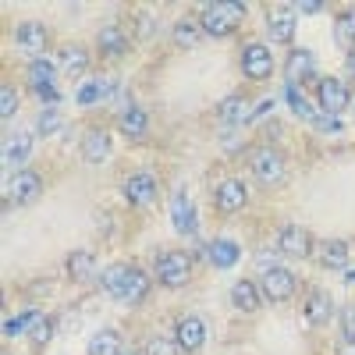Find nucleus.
Instances as JSON below:
<instances>
[{
	"instance_id": "nucleus-1",
	"label": "nucleus",
	"mask_w": 355,
	"mask_h": 355,
	"mask_svg": "<svg viewBox=\"0 0 355 355\" xmlns=\"http://www.w3.org/2000/svg\"><path fill=\"white\" fill-rule=\"evenodd\" d=\"M103 291L110 295V299L125 302V306H135L146 299V291H150V281H146V274L139 270V266H110V270L103 274Z\"/></svg>"
},
{
	"instance_id": "nucleus-2",
	"label": "nucleus",
	"mask_w": 355,
	"mask_h": 355,
	"mask_svg": "<svg viewBox=\"0 0 355 355\" xmlns=\"http://www.w3.org/2000/svg\"><path fill=\"white\" fill-rule=\"evenodd\" d=\"M245 8L242 4H231V0H224V4H206L202 15H199V25L206 36H231L234 28H239Z\"/></svg>"
},
{
	"instance_id": "nucleus-3",
	"label": "nucleus",
	"mask_w": 355,
	"mask_h": 355,
	"mask_svg": "<svg viewBox=\"0 0 355 355\" xmlns=\"http://www.w3.org/2000/svg\"><path fill=\"white\" fill-rule=\"evenodd\" d=\"M157 277H160V284H167V288L189 284V277H192V259H189V252H182V249L164 252V256L157 259Z\"/></svg>"
},
{
	"instance_id": "nucleus-4",
	"label": "nucleus",
	"mask_w": 355,
	"mask_h": 355,
	"mask_svg": "<svg viewBox=\"0 0 355 355\" xmlns=\"http://www.w3.org/2000/svg\"><path fill=\"white\" fill-rule=\"evenodd\" d=\"M252 174L263 185H277L284 178V157L274 150V146H259V150L252 153Z\"/></svg>"
},
{
	"instance_id": "nucleus-5",
	"label": "nucleus",
	"mask_w": 355,
	"mask_h": 355,
	"mask_svg": "<svg viewBox=\"0 0 355 355\" xmlns=\"http://www.w3.org/2000/svg\"><path fill=\"white\" fill-rule=\"evenodd\" d=\"M40 192H43V178H40L36 171H18L11 182H8V196H11V202H18V206L36 202Z\"/></svg>"
},
{
	"instance_id": "nucleus-6",
	"label": "nucleus",
	"mask_w": 355,
	"mask_h": 355,
	"mask_svg": "<svg viewBox=\"0 0 355 355\" xmlns=\"http://www.w3.org/2000/svg\"><path fill=\"white\" fill-rule=\"evenodd\" d=\"M263 295L270 302H288L295 295V274L284 270V266H270V270L263 274Z\"/></svg>"
},
{
	"instance_id": "nucleus-7",
	"label": "nucleus",
	"mask_w": 355,
	"mask_h": 355,
	"mask_svg": "<svg viewBox=\"0 0 355 355\" xmlns=\"http://www.w3.org/2000/svg\"><path fill=\"white\" fill-rule=\"evenodd\" d=\"M18 46L25 53H33L36 61L50 50V33H46V25L43 21H21L18 25Z\"/></svg>"
},
{
	"instance_id": "nucleus-8",
	"label": "nucleus",
	"mask_w": 355,
	"mask_h": 355,
	"mask_svg": "<svg viewBox=\"0 0 355 355\" xmlns=\"http://www.w3.org/2000/svg\"><path fill=\"white\" fill-rule=\"evenodd\" d=\"M316 93H320V110L331 114V117H338V114L348 107V89H345L341 78H320Z\"/></svg>"
},
{
	"instance_id": "nucleus-9",
	"label": "nucleus",
	"mask_w": 355,
	"mask_h": 355,
	"mask_svg": "<svg viewBox=\"0 0 355 355\" xmlns=\"http://www.w3.org/2000/svg\"><path fill=\"white\" fill-rule=\"evenodd\" d=\"M242 68H245L249 78L263 82V78H270V71H274V57H270V50H266L263 43H252L242 53Z\"/></svg>"
},
{
	"instance_id": "nucleus-10",
	"label": "nucleus",
	"mask_w": 355,
	"mask_h": 355,
	"mask_svg": "<svg viewBox=\"0 0 355 355\" xmlns=\"http://www.w3.org/2000/svg\"><path fill=\"white\" fill-rule=\"evenodd\" d=\"M277 242H281V252H288V256H309L313 252V234L299 224H284Z\"/></svg>"
},
{
	"instance_id": "nucleus-11",
	"label": "nucleus",
	"mask_w": 355,
	"mask_h": 355,
	"mask_svg": "<svg viewBox=\"0 0 355 355\" xmlns=\"http://www.w3.org/2000/svg\"><path fill=\"white\" fill-rule=\"evenodd\" d=\"M171 220H174V231L196 234V210H192V202H189V196L182 189L171 196Z\"/></svg>"
},
{
	"instance_id": "nucleus-12",
	"label": "nucleus",
	"mask_w": 355,
	"mask_h": 355,
	"mask_svg": "<svg viewBox=\"0 0 355 355\" xmlns=\"http://www.w3.org/2000/svg\"><path fill=\"white\" fill-rule=\"evenodd\" d=\"M206 341V323L199 316H185L182 323H178V348L185 352H199Z\"/></svg>"
},
{
	"instance_id": "nucleus-13",
	"label": "nucleus",
	"mask_w": 355,
	"mask_h": 355,
	"mask_svg": "<svg viewBox=\"0 0 355 355\" xmlns=\"http://www.w3.org/2000/svg\"><path fill=\"white\" fill-rule=\"evenodd\" d=\"M125 192H128V199L135 202V206H146V202H153L157 199V178L153 174H132L128 178V185H125Z\"/></svg>"
},
{
	"instance_id": "nucleus-14",
	"label": "nucleus",
	"mask_w": 355,
	"mask_h": 355,
	"mask_svg": "<svg viewBox=\"0 0 355 355\" xmlns=\"http://www.w3.org/2000/svg\"><path fill=\"white\" fill-rule=\"evenodd\" d=\"M245 199H249L245 185L231 178V182H220V189H217V210L234 214V210H242V206H245Z\"/></svg>"
},
{
	"instance_id": "nucleus-15",
	"label": "nucleus",
	"mask_w": 355,
	"mask_h": 355,
	"mask_svg": "<svg viewBox=\"0 0 355 355\" xmlns=\"http://www.w3.org/2000/svg\"><path fill=\"white\" fill-rule=\"evenodd\" d=\"M331 295L327 291H309V299H306V306H302V320L306 323H313V327H316V323H327L331 320Z\"/></svg>"
},
{
	"instance_id": "nucleus-16",
	"label": "nucleus",
	"mask_w": 355,
	"mask_h": 355,
	"mask_svg": "<svg viewBox=\"0 0 355 355\" xmlns=\"http://www.w3.org/2000/svg\"><path fill=\"white\" fill-rule=\"evenodd\" d=\"M110 93H114V78H85L78 85L75 100H78V107H93L96 100H107Z\"/></svg>"
},
{
	"instance_id": "nucleus-17",
	"label": "nucleus",
	"mask_w": 355,
	"mask_h": 355,
	"mask_svg": "<svg viewBox=\"0 0 355 355\" xmlns=\"http://www.w3.org/2000/svg\"><path fill=\"white\" fill-rule=\"evenodd\" d=\"M231 306L242 309V313H256L259 309V288L252 281H234L231 288Z\"/></svg>"
},
{
	"instance_id": "nucleus-18",
	"label": "nucleus",
	"mask_w": 355,
	"mask_h": 355,
	"mask_svg": "<svg viewBox=\"0 0 355 355\" xmlns=\"http://www.w3.org/2000/svg\"><path fill=\"white\" fill-rule=\"evenodd\" d=\"M295 15H291V8H277L274 15H270V36L277 40V43H291L295 40Z\"/></svg>"
},
{
	"instance_id": "nucleus-19",
	"label": "nucleus",
	"mask_w": 355,
	"mask_h": 355,
	"mask_svg": "<svg viewBox=\"0 0 355 355\" xmlns=\"http://www.w3.org/2000/svg\"><path fill=\"white\" fill-rule=\"evenodd\" d=\"M107 153H110V135L107 132H89L85 135V142H82V157L89 160V164H100V160H107Z\"/></svg>"
},
{
	"instance_id": "nucleus-20",
	"label": "nucleus",
	"mask_w": 355,
	"mask_h": 355,
	"mask_svg": "<svg viewBox=\"0 0 355 355\" xmlns=\"http://www.w3.org/2000/svg\"><path fill=\"white\" fill-rule=\"evenodd\" d=\"M28 150H33V135H25V132L11 135L8 146H4V164L8 167H21L28 160Z\"/></svg>"
},
{
	"instance_id": "nucleus-21",
	"label": "nucleus",
	"mask_w": 355,
	"mask_h": 355,
	"mask_svg": "<svg viewBox=\"0 0 355 355\" xmlns=\"http://www.w3.org/2000/svg\"><path fill=\"white\" fill-rule=\"evenodd\" d=\"M239 256H242V249H239V242H231V239H217L210 245V263L220 266V270L234 266V263H239Z\"/></svg>"
},
{
	"instance_id": "nucleus-22",
	"label": "nucleus",
	"mask_w": 355,
	"mask_h": 355,
	"mask_svg": "<svg viewBox=\"0 0 355 355\" xmlns=\"http://www.w3.org/2000/svg\"><path fill=\"white\" fill-rule=\"evenodd\" d=\"M309 71H313V53H309V50H291L288 68H284L288 85H299V78H302V75H309Z\"/></svg>"
},
{
	"instance_id": "nucleus-23",
	"label": "nucleus",
	"mask_w": 355,
	"mask_h": 355,
	"mask_svg": "<svg viewBox=\"0 0 355 355\" xmlns=\"http://www.w3.org/2000/svg\"><path fill=\"white\" fill-rule=\"evenodd\" d=\"M89 355H121V334L117 331H100L89 341Z\"/></svg>"
},
{
	"instance_id": "nucleus-24",
	"label": "nucleus",
	"mask_w": 355,
	"mask_h": 355,
	"mask_svg": "<svg viewBox=\"0 0 355 355\" xmlns=\"http://www.w3.org/2000/svg\"><path fill=\"white\" fill-rule=\"evenodd\" d=\"M348 256H352V249H348V242H341V239L320 245V263H323V266H345Z\"/></svg>"
},
{
	"instance_id": "nucleus-25",
	"label": "nucleus",
	"mask_w": 355,
	"mask_h": 355,
	"mask_svg": "<svg viewBox=\"0 0 355 355\" xmlns=\"http://www.w3.org/2000/svg\"><path fill=\"white\" fill-rule=\"evenodd\" d=\"M93 270H96V259H93V252L78 249V252H71V256H68V274H71V277L85 281V277H93Z\"/></svg>"
},
{
	"instance_id": "nucleus-26",
	"label": "nucleus",
	"mask_w": 355,
	"mask_h": 355,
	"mask_svg": "<svg viewBox=\"0 0 355 355\" xmlns=\"http://www.w3.org/2000/svg\"><path fill=\"white\" fill-rule=\"evenodd\" d=\"M61 68H64L71 78H78V75L89 68V57H85V50H82V46H64V50H61Z\"/></svg>"
},
{
	"instance_id": "nucleus-27",
	"label": "nucleus",
	"mask_w": 355,
	"mask_h": 355,
	"mask_svg": "<svg viewBox=\"0 0 355 355\" xmlns=\"http://www.w3.org/2000/svg\"><path fill=\"white\" fill-rule=\"evenodd\" d=\"M284 100L291 103V110L299 114V117H306V121H313V117H316V107L309 103V96H302L299 85H284Z\"/></svg>"
},
{
	"instance_id": "nucleus-28",
	"label": "nucleus",
	"mask_w": 355,
	"mask_h": 355,
	"mask_svg": "<svg viewBox=\"0 0 355 355\" xmlns=\"http://www.w3.org/2000/svg\"><path fill=\"white\" fill-rule=\"evenodd\" d=\"M199 36H202V25L192 21V18H185V21L174 25V43H178V46H196Z\"/></svg>"
},
{
	"instance_id": "nucleus-29",
	"label": "nucleus",
	"mask_w": 355,
	"mask_h": 355,
	"mask_svg": "<svg viewBox=\"0 0 355 355\" xmlns=\"http://www.w3.org/2000/svg\"><path fill=\"white\" fill-rule=\"evenodd\" d=\"M220 121H227V125H239V121H252V114L245 110L242 96H231V100H224V107H220Z\"/></svg>"
},
{
	"instance_id": "nucleus-30",
	"label": "nucleus",
	"mask_w": 355,
	"mask_h": 355,
	"mask_svg": "<svg viewBox=\"0 0 355 355\" xmlns=\"http://www.w3.org/2000/svg\"><path fill=\"white\" fill-rule=\"evenodd\" d=\"M53 64L46 61V57H40V61L28 64V82H33V89H43V85H53Z\"/></svg>"
},
{
	"instance_id": "nucleus-31",
	"label": "nucleus",
	"mask_w": 355,
	"mask_h": 355,
	"mask_svg": "<svg viewBox=\"0 0 355 355\" xmlns=\"http://www.w3.org/2000/svg\"><path fill=\"white\" fill-rule=\"evenodd\" d=\"M100 46L107 53H125L128 50V40L121 36V28H117V25H107V28H100Z\"/></svg>"
},
{
	"instance_id": "nucleus-32",
	"label": "nucleus",
	"mask_w": 355,
	"mask_h": 355,
	"mask_svg": "<svg viewBox=\"0 0 355 355\" xmlns=\"http://www.w3.org/2000/svg\"><path fill=\"white\" fill-rule=\"evenodd\" d=\"M121 132H125V135H132V139L146 135V114H142L139 107H132V110H125V114H121Z\"/></svg>"
},
{
	"instance_id": "nucleus-33",
	"label": "nucleus",
	"mask_w": 355,
	"mask_h": 355,
	"mask_svg": "<svg viewBox=\"0 0 355 355\" xmlns=\"http://www.w3.org/2000/svg\"><path fill=\"white\" fill-rule=\"evenodd\" d=\"M334 40L348 50H355V15H341L334 21Z\"/></svg>"
},
{
	"instance_id": "nucleus-34",
	"label": "nucleus",
	"mask_w": 355,
	"mask_h": 355,
	"mask_svg": "<svg viewBox=\"0 0 355 355\" xmlns=\"http://www.w3.org/2000/svg\"><path fill=\"white\" fill-rule=\"evenodd\" d=\"M40 320H43V316H40L36 309H33V313H21V316H15V320L4 323V334H8V338H18V334H25L28 327H36Z\"/></svg>"
},
{
	"instance_id": "nucleus-35",
	"label": "nucleus",
	"mask_w": 355,
	"mask_h": 355,
	"mask_svg": "<svg viewBox=\"0 0 355 355\" xmlns=\"http://www.w3.org/2000/svg\"><path fill=\"white\" fill-rule=\"evenodd\" d=\"M15 110H18V93H15L11 85H4V89H0V114L15 117Z\"/></svg>"
},
{
	"instance_id": "nucleus-36",
	"label": "nucleus",
	"mask_w": 355,
	"mask_h": 355,
	"mask_svg": "<svg viewBox=\"0 0 355 355\" xmlns=\"http://www.w3.org/2000/svg\"><path fill=\"white\" fill-rule=\"evenodd\" d=\"M57 128H61V114H57L53 107H46V110L40 114V132H43V135H53Z\"/></svg>"
},
{
	"instance_id": "nucleus-37",
	"label": "nucleus",
	"mask_w": 355,
	"mask_h": 355,
	"mask_svg": "<svg viewBox=\"0 0 355 355\" xmlns=\"http://www.w3.org/2000/svg\"><path fill=\"white\" fill-rule=\"evenodd\" d=\"M146 355H178V348L167 338H153L150 345H146Z\"/></svg>"
},
{
	"instance_id": "nucleus-38",
	"label": "nucleus",
	"mask_w": 355,
	"mask_h": 355,
	"mask_svg": "<svg viewBox=\"0 0 355 355\" xmlns=\"http://www.w3.org/2000/svg\"><path fill=\"white\" fill-rule=\"evenodd\" d=\"M341 323H345V341H348V345H355V306H345Z\"/></svg>"
},
{
	"instance_id": "nucleus-39",
	"label": "nucleus",
	"mask_w": 355,
	"mask_h": 355,
	"mask_svg": "<svg viewBox=\"0 0 355 355\" xmlns=\"http://www.w3.org/2000/svg\"><path fill=\"white\" fill-rule=\"evenodd\" d=\"M50 334H53V323L43 316V320L36 323V327H33V341H36V345H43V341H50Z\"/></svg>"
},
{
	"instance_id": "nucleus-40",
	"label": "nucleus",
	"mask_w": 355,
	"mask_h": 355,
	"mask_svg": "<svg viewBox=\"0 0 355 355\" xmlns=\"http://www.w3.org/2000/svg\"><path fill=\"white\" fill-rule=\"evenodd\" d=\"M313 125H316L320 132H338V128H341V121H338V117H331V114H323V117L316 114V117H313Z\"/></svg>"
},
{
	"instance_id": "nucleus-41",
	"label": "nucleus",
	"mask_w": 355,
	"mask_h": 355,
	"mask_svg": "<svg viewBox=\"0 0 355 355\" xmlns=\"http://www.w3.org/2000/svg\"><path fill=\"white\" fill-rule=\"evenodd\" d=\"M36 96H40L43 103H57V100H61V93H57V85H43V89H36Z\"/></svg>"
},
{
	"instance_id": "nucleus-42",
	"label": "nucleus",
	"mask_w": 355,
	"mask_h": 355,
	"mask_svg": "<svg viewBox=\"0 0 355 355\" xmlns=\"http://www.w3.org/2000/svg\"><path fill=\"white\" fill-rule=\"evenodd\" d=\"M299 11H306V15H313V11H320V4H316V0H309V4H299Z\"/></svg>"
},
{
	"instance_id": "nucleus-43",
	"label": "nucleus",
	"mask_w": 355,
	"mask_h": 355,
	"mask_svg": "<svg viewBox=\"0 0 355 355\" xmlns=\"http://www.w3.org/2000/svg\"><path fill=\"white\" fill-rule=\"evenodd\" d=\"M348 75H352V78H355V50H352V53H348Z\"/></svg>"
},
{
	"instance_id": "nucleus-44",
	"label": "nucleus",
	"mask_w": 355,
	"mask_h": 355,
	"mask_svg": "<svg viewBox=\"0 0 355 355\" xmlns=\"http://www.w3.org/2000/svg\"><path fill=\"white\" fill-rule=\"evenodd\" d=\"M121 355H139V352H121Z\"/></svg>"
}]
</instances>
